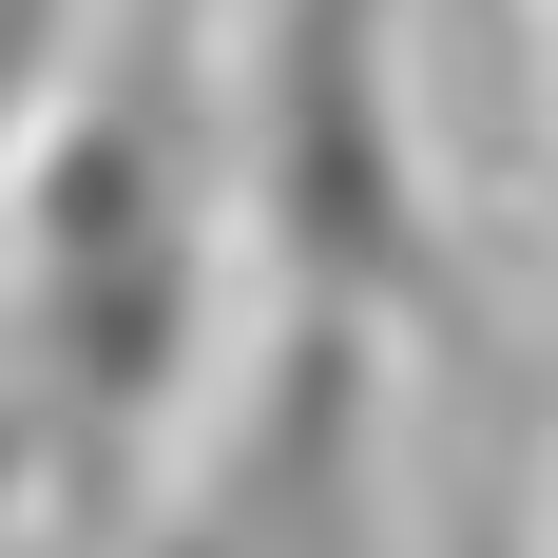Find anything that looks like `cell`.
Returning <instances> with one entry per match:
<instances>
[{"mask_svg": "<svg viewBox=\"0 0 558 558\" xmlns=\"http://www.w3.org/2000/svg\"><path fill=\"white\" fill-rule=\"evenodd\" d=\"M135 20H231V0H135Z\"/></svg>", "mask_w": 558, "mask_h": 558, "instance_id": "3957f363", "label": "cell"}, {"mask_svg": "<svg viewBox=\"0 0 558 558\" xmlns=\"http://www.w3.org/2000/svg\"><path fill=\"white\" fill-rule=\"evenodd\" d=\"M97 20L116 0H0V173H20V135L58 116V77L97 58Z\"/></svg>", "mask_w": 558, "mask_h": 558, "instance_id": "7a4b0ae2", "label": "cell"}, {"mask_svg": "<svg viewBox=\"0 0 558 558\" xmlns=\"http://www.w3.org/2000/svg\"><path fill=\"white\" fill-rule=\"evenodd\" d=\"M539 97H558V0H539Z\"/></svg>", "mask_w": 558, "mask_h": 558, "instance_id": "277c9868", "label": "cell"}, {"mask_svg": "<svg viewBox=\"0 0 558 558\" xmlns=\"http://www.w3.org/2000/svg\"><path fill=\"white\" fill-rule=\"evenodd\" d=\"M213 173L251 213L270 308L328 328H424L444 308V173L404 116V0H231L213 20Z\"/></svg>", "mask_w": 558, "mask_h": 558, "instance_id": "6da1fadb", "label": "cell"}]
</instances>
